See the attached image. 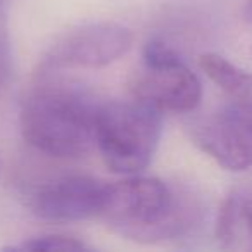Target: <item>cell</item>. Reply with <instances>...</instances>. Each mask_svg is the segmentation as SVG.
<instances>
[{
	"mask_svg": "<svg viewBox=\"0 0 252 252\" xmlns=\"http://www.w3.org/2000/svg\"><path fill=\"white\" fill-rule=\"evenodd\" d=\"M5 251H90L85 242L78 240L74 237H67V235H40V237H33L25 240L19 245H11L5 247Z\"/></svg>",
	"mask_w": 252,
	"mask_h": 252,
	"instance_id": "obj_10",
	"label": "cell"
},
{
	"mask_svg": "<svg viewBox=\"0 0 252 252\" xmlns=\"http://www.w3.org/2000/svg\"><path fill=\"white\" fill-rule=\"evenodd\" d=\"M102 220L119 237L140 244L176 240L200 221L192 195L151 176L131 175L111 183Z\"/></svg>",
	"mask_w": 252,
	"mask_h": 252,
	"instance_id": "obj_2",
	"label": "cell"
},
{
	"mask_svg": "<svg viewBox=\"0 0 252 252\" xmlns=\"http://www.w3.org/2000/svg\"><path fill=\"white\" fill-rule=\"evenodd\" d=\"M244 19L249 23V25H252V0H247V4H245V7H244Z\"/></svg>",
	"mask_w": 252,
	"mask_h": 252,
	"instance_id": "obj_12",
	"label": "cell"
},
{
	"mask_svg": "<svg viewBox=\"0 0 252 252\" xmlns=\"http://www.w3.org/2000/svg\"><path fill=\"white\" fill-rule=\"evenodd\" d=\"M111 183L94 176L71 175L43 182L28 193V207L36 218L52 223H73L100 218Z\"/></svg>",
	"mask_w": 252,
	"mask_h": 252,
	"instance_id": "obj_7",
	"label": "cell"
},
{
	"mask_svg": "<svg viewBox=\"0 0 252 252\" xmlns=\"http://www.w3.org/2000/svg\"><path fill=\"white\" fill-rule=\"evenodd\" d=\"M140 73L130 85L131 97L159 112L190 114L200 105L202 85L180 54L161 40L145 43Z\"/></svg>",
	"mask_w": 252,
	"mask_h": 252,
	"instance_id": "obj_4",
	"label": "cell"
},
{
	"mask_svg": "<svg viewBox=\"0 0 252 252\" xmlns=\"http://www.w3.org/2000/svg\"><path fill=\"white\" fill-rule=\"evenodd\" d=\"M162 135V112L131 97L104 102L98 112L95 149L112 173L138 175L154 158Z\"/></svg>",
	"mask_w": 252,
	"mask_h": 252,
	"instance_id": "obj_3",
	"label": "cell"
},
{
	"mask_svg": "<svg viewBox=\"0 0 252 252\" xmlns=\"http://www.w3.org/2000/svg\"><path fill=\"white\" fill-rule=\"evenodd\" d=\"M102 104L81 85L43 78L23 100V138L49 158H81L95 147Z\"/></svg>",
	"mask_w": 252,
	"mask_h": 252,
	"instance_id": "obj_1",
	"label": "cell"
},
{
	"mask_svg": "<svg viewBox=\"0 0 252 252\" xmlns=\"http://www.w3.org/2000/svg\"><path fill=\"white\" fill-rule=\"evenodd\" d=\"M200 69L226 97L252 98V73L235 66L220 54H202Z\"/></svg>",
	"mask_w": 252,
	"mask_h": 252,
	"instance_id": "obj_9",
	"label": "cell"
},
{
	"mask_svg": "<svg viewBox=\"0 0 252 252\" xmlns=\"http://www.w3.org/2000/svg\"><path fill=\"white\" fill-rule=\"evenodd\" d=\"M193 144L228 171L252 168V98L226 97L190 123Z\"/></svg>",
	"mask_w": 252,
	"mask_h": 252,
	"instance_id": "obj_5",
	"label": "cell"
},
{
	"mask_svg": "<svg viewBox=\"0 0 252 252\" xmlns=\"http://www.w3.org/2000/svg\"><path fill=\"white\" fill-rule=\"evenodd\" d=\"M216 238L226 251L252 252V192L235 189L218 213Z\"/></svg>",
	"mask_w": 252,
	"mask_h": 252,
	"instance_id": "obj_8",
	"label": "cell"
},
{
	"mask_svg": "<svg viewBox=\"0 0 252 252\" xmlns=\"http://www.w3.org/2000/svg\"><path fill=\"white\" fill-rule=\"evenodd\" d=\"M133 45V33L118 23H90L64 33L47 50L42 69H95L125 56Z\"/></svg>",
	"mask_w": 252,
	"mask_h": 252,
	"instance_id": "obj_6",
	"label": "cell"
},
{
	"mask_svg": "<svg viewBox=\"0 0 252 252\" xmlns=\"http://www.w3.org/2000/svg\"><path fill=\"white\" fill-rule=\"evenodd\" d=\"M7 66H9V54H7V40H5V33L0 25V83L4 80V76L7 74Z\"/></svg>",
	"mask_w": 252,
	"mask_h": 252,
	"instance_id": "obj_11",
	"label": "cell"
}]
</instances>
